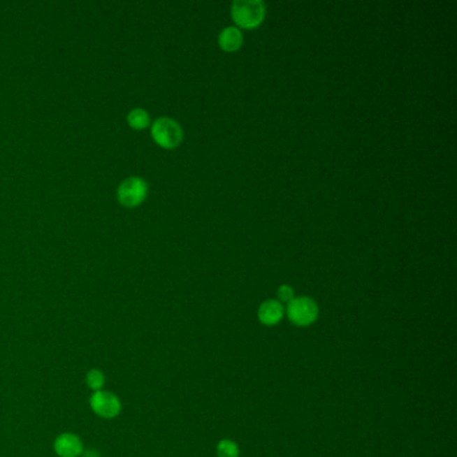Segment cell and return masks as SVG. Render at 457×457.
Wrapping results in <instances>:
<instances>
[{
	"label": "cell",
	"instance_id": "6",
	"mask_svg": "<svg viewBox=\"0 0 457 457\" xmlns=\"http://www.w3.org/2000/svg\"><path fill=\"white\" fill-rule=\"evenodd\" d=\"M283 317H284V307L279 300L268 299V300H264L259 306L258 318L266 326L278 325Z\"/></svg>",
	"mask_w": 457,
	"mask_h": 457
},
{
	"label": "cell",
	"instance_id": "9",
	"mask_svg": "<svg viewBox=\"0 0 457 457\" xmlns=\"http://www.w3.org/2000/svg\"><path fill=\"white\" fill-rule=\"evenodd\" d=\"M126 119H128V124L136 131H143L150 125V115L145 109H141V108H136L131 110L128 113Z\"/></svg>",
	"mask_w": 457,
	"mask_h": 457
},
{
	"label": "cell",
	"instance_id": "4",
	"mask_svg": "<svg viewBox=\"0 0 457 457\" xmlns=\"http://www.w3.org/2000/svg\"><path fill=\"white\" fill-rule=\"evenodd\" d=\"M147 195V184L140 176H131L124 180L117 188V198L119 204L128 208L140 205Z\"/></svg>",
	"mask_w": 457,
	"mask_h": 457
},
{
	"label": "cell",
	"instance_id": "2",
	"mask_svg": "<svg viewBox=\"0 0 457 457\" xmlns=\"http://www.w3.org/2000/svg\"><path fill=\"white\" fill-rule=\"evenodd\" d=\"M182 129L179 122L169 117H160L152 124L153 140L165 149L179 147L182 141Z\"/></svg>",
	"mask_w": 457,
	"mask_h": 457
},
{
	"label": "cell",
	"instance_id": "7",
	"mask_svg": "<svg viewBox=\"0 0 457 457\" xmlns=\"http://www.w3.org/2000/svg\"><path fill=\"white\" fill-rule=\"evenodd\" d=\"M55 452L61 457H75L81 455L82 444L74 435L65 433L55 440Z\"/></svg>",
	"mask_w": 457,
	"mask_h": 457
},
{
	"label": "cell",
	"instance_id": "12",
	"mask_svg": "<svg viewBox=\"0 0 457 457\" xmlns=\"http://www.w3.org/2000/svg\"><path fill=\"white\" fill-rule=\"evenodd\" d=\"M87 384L92 389L99 391V388L103 385V375L99 370H92L87 375Z\"/></svg>",
	"mask_w": 457,
	"mask_h": 457
},
{
	"label": "cell",
	"instance_id": "1",
	"mask_svg": "<svg viewBox=\"0 0 457 457\" xmlns=\"http://www.w3.org/2000/svg\"><path fill=\"white\" fill-rule=\"evenodd\" d=\"M231 14L242 29H255L266 17V4L261 0H236L232 3Z\"/></svg>",
	"mask_w": 457,
	"mask_h": 457
},
{
	"label": "cell",
	"instance_id": "5",
	"mask_svg": "<svg viewBox=\"0 0 457 457\" xmlns=\"http://www.w3.org/2000/svg\"><path fill=\"white\" fill-rule=\"evenodd\" d=\"M90 405L93 410L105 417V419H112L118 414L121 405L118 398L115 397V394L108 392H96L93 394L92 400H90Z\"/></svg>",
	"mask_w": 457,
	"mask_h": 457
},
{
	"label": "cell",
	"instance_id": "10",
	"mask_svg": "<svg viewBox=\"0 0 457 457\" xmlns=\"http://www.w3.org/2000/svg\"><path fill=\"white\" fill-rule=\"evenodd\" d=\"M216 454L217 457H239V447L235 441L226 439L217 444Z\"/></svg>",
	"mask_w": 457,
	"mask_h": 457
},
{
	"label": "cell",
	"instance_id": "13",
	"mask_svg": "<svg viewBox=\"0 0 457 457\" xmlns=\"http://www.w3.org/2000/svg\"><path fill=\"white\" fill-rule=\"evenodd\" d=\"M97 456H99V455H97V454H94V452H87V454H86V456L85 457H97Z\"/></svg>",
	"mask_w": 457,
	"mask_h": 457
},
{
	"label": "cell",
	"instance_id": "11",
	"mask_svg": "<svg viewBox=\"0 0 457 457\" xmlns=\"http://www.w3.org/2000/svg\"><path fill=\"white\" fill-rule=\"evenodd\" d=\"M294 290L289 284H283L278 289V299L280 303H290L294 299Z\"/></svg>",
	"mask_w": 457,
	"mask_h": 457
},
{
	"label": "cell",
	"instance_id": "8",
	"mask_svg": "<svg viewBox=\"0 0 457 457\" xmlns=\"http://www.w3.org/2000/svg\"><path fill=\"white\" fill-rule=\"evenodd\" d=\"M243 34L238 27H226L219 35V46L227 52H233L243 45Z\"/></svg>",
	"mask_w": 457,
	"mask_h": 457
},
{
	"label": "cell",
	"instance_id": "3",
	"mask_svg": "<svg viewBox=\"0 0 457 457\" xmlns=\"http://www.w3.org/2000/svg\"><path fill=\"white\" fill-rule=\"evenodd\" d=\"M318 314L317 302L309 296H298L287 305V317L295 326H310L317 321Z\"/></svg>",
	"mask_w": 457,
	"mask_h": 457
}]
</instances>
